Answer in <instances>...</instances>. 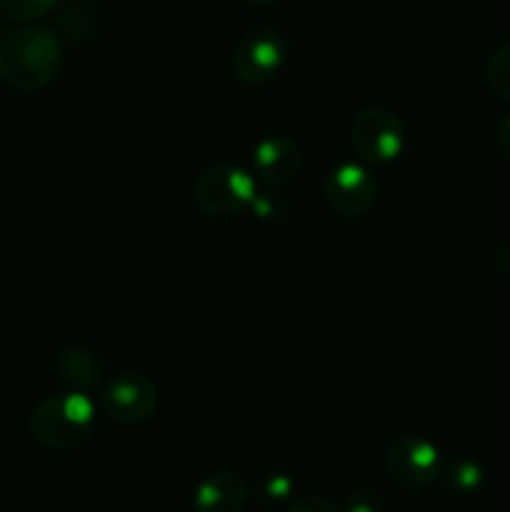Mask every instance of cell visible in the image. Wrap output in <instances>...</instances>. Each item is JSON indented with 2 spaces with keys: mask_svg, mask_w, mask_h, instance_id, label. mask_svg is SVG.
I'll list each match as a JSON object with an SVG mask.
<instances>
[{
  "mask_svg": "<svg viewBox=\"0 0 510 512\" xmlns=\"http://www.w3.org/2000/svg\"><path fill=\"white\" fill-rule=\"evenodd\" d=\"M63 45L50 30L25 25L0 40V78L15 90H40L58 75Z\"/></svg>",
  "mask_w": 510,
  "mask_h": 512,
  "instance_id": "cell-1",
  "label": "cell"
},
{
  "mask_svg": "<svg viewBox=\"0 0 510 512\" xmlns=\"http://www.w3.org/2000/svg\"><path fill=\"white\" fill-rule=\"evenodd\" d=\"M30 433L43 448L68 453L95 433V405L83 390L45 395L30 413Z\"/></svg>",
  "mask_w": 510,
  "mask_h": 512,
  "instance_id": "cell-2",
  "label": "cell"
},
{
  "mask_svg": "<svg viewBox=\"0 0 510 512\" xmlns=\"http://www.w3.org/2000/svg\"><path fill=\"white\" fill-rule=\"evenodd\" d=\"M255 195V175L230 163L213 165L195 183V200L208 215H240L255 203Z\"/></svg>",
  "mask_w": 510,
  "mask_h": 512,
  "instance_id": "cell-3",
  "label": "cell"
},
{
  "mask_svg": "<svg viewBox=\"0 0 510 512\" xmlns=\"http://www.w3.org/2000/svg\"><path fill=\"white\" fill-rule=\"evenodd\" d=\"M405 145V130L398 115L388 108H365L353 120V148L363 160L375 165L393 163Z\"/></svg>",
  "mask_w": 510,
  "mask_h": 512,
  "instance_id": "cell-4",
  "label": "cell"
},
{
  "mask_svg": "<svg viewBox=\"0 0 510 512\" xmlns=\"http://www.w3.org/2000/svg\"><path fill=\"white\" fill-rule=\"evenodd\" d=\"M385 470L390 480L403 488L420 490L433 485L443 475V460L430 440L403 435L385 450Z\"/></svg>",
  "mask_w": 510,
  "mask_h": 512,
  "instance_id": "cell-5",
  "label": "cell"
},
{
  "mask_svg": "<svg viewBox=\"0 0 510 512\" xmlns=\"http://www.w3.org/2000/svg\"><path fill=\"white\" fill-rule=\"evenodd\" d=\"M100 405L115 423L138 425L153 418L158 410V390L145 375L123 373L105 385Z\"/></svg>",
  "mask_w": 510,
  "mask_h": 512,
  "instance_id": "cell-6",
  "label": "cell"
},
{
  "mask_svg": "<svg viewBox=\"0 0 510 512\" xmlns=\"http://www.w3.org/2000/svg\"><path fill=\"white\" fill-rule=\"evenodd\" d=\"M285 43L273 30L248 33L233 53V70L243 83L260 85L273 80L285 63Z\"/></svg>",
  "mask_w": 510,
  "mask_h": 512,
  "instance_id": "cell-7",
  "label": "cell"
},
{
  "mask_svg": "<svg viewBox=\"0 0 510 512\" xmlns=\"http://www.w3.org/2000/svg\"><path fill=\"white\" fill-rule=\"evenodd\" d=\"M375 178L360 163H340L325 178V200L330 210L345 218L363 215L375 200Z\"/></svg>",
  "mask_w": 510,
  "mask_h": 512,
  "instance_id": "cell-8",
  "label": "cell"
},
{
  "mask_svg": "<svg viewBox=\"0 0 510 512\" xmlns=\"http://www.w3.org/2000/svg\"><path fill=\"white\" fill-rule=\"evenodd\" d=\"M303 155L300 148L285 135H270L260 140L253 150V175L270 188H280L298 178Z\"/></svg>",
  "mask_w": 510,
  "mask_h": 512,
  "instance_id": "cell-9",
  "label": "cell"
},
{
  "mask_svg": "<svg viewBox=\"0 0 510 512\" xmlns=\"http://www.w3.org/2000/svg\"><path fill=\"white\" fill-rule=\"evenodd\" d=\"M248 505V485L240 475L220 470L200 480L193 493L195 512H243Z\"/></svg>",
  "mask_w": 510,
  "mask_h": 512,
  "instance_id": "cell-10",
  "label": "cell"
},
{
  "mask_svg": "<svg viewBox=\"0 0 510 512\" xmlns=\"http://www.w3.org/2000/svg\"><path fill=\"white\" fill-rule=\"evenodd\" d=\"M55 370H58L63 383L73 385L75 390H83L85 393V388L98 383L100 375H103V360L95 353H88V350L70 348L58 355Z\"/></svg>",
  "mask_w": 510,
  "mask_h": 512,
  "instance_id": "cell-11",
  "label": "cell"
},
{
  "mask_svg": "<svg viewBox=\"0 0 510 512\" xmlns=\"http://www.w3.org/2000/svg\"><path fill=\"white\" fill-rule=\"evenodd\" d=\"M58 28L63 30L68 40H88L98 30V18H95V10L88 3L78 0V3H68L60 10Z\"/></svg>",
  "mask_w": 510,
  "mask_h": 512,
  "instance_id": "cell-12",
  "label": "cell"
},
{
  "mask_svg": "<svg viewBox=\"0 0 510 512\" xmlns=\"http://www.w3.org/2000/svg\"><path fill=\"white\" fill-rule=\"evenodd\" d=\"M255 500L263 508H278L293 500V480L285 473H268L255 485Z\"/></svg>",
  "mask_w": 510,
  "mask_h": 512,
  "instance_id": "cell-13",
  "label": "cell"
},
{
  "mask_svg": "<svg viewBox=\"0 0 510 512\" xmlns=\"http://www.w3.org/2000/svg\"><path fill=\"white\" fill-rule=\"evenodd\" d=\"M445 483L455 493H473L483 485V468L473 460H458L445 470Z\"/></svg>",
  "mask_w": 510,
  "mask_h": 512,
  "instance_id": "cell-14",
  "label": "cell"
},
{
  "mask_svg": "<svg viewBox=\"0 0 510 512\" xmlns=\"http://www.w3.org/2000/svg\"><path fill=\"white\" fill-rule=\"evenodd\" d=\"M488 85L498 98L510 100V45H503L490 55Z\"/></svg>",
  "mask_w": 510,
  "mask_h": 512,
  "instance_id": "cell-15",
  "label": "cell"
},
{
  "mask_svg": "<svg viewBox=\"0 0 510 512\" xmlns=\"http://www.w3.org/2000/svg\"><path fill=\"white\" fill-rule=\"evenodd\" d=\"M60 0H0V10L13 20H35L58 5Z\"/></svg>",
  "mask_w": 510,
  "mask_h": 512,
  "instance_id": "cell-16",
  "label": "cell"
},
{
  "mask_svg": "<svg viewBox=\"0 0 510 512\" xmlns=\"http://www.w3.org/2000/svg\"><path fill=\"white\" fill-rule=\"evenodd\" d=\"M343 512H383V500L373 490L360 488L345 498Z\"/></svg>",
  "mask_w": 510,
  "mask_h": 512,
  "instance_id": "cell-17",
  "label": "cell"
},
{
  "mask_svg": "<svg viewBox=\"0 0 510 512\" xmlns=\"http://www.w3.org/2000/svg\"><path fill=\"white\" fill-rule=\"evenodd\" d=\"M285 512H340L330 500L320 498V495H303V498H295L288 503Z\"/></svg>",
  "mask_w": 510,
  "mask_h": 512,
  "instance_id": "cell-18",
  "label": "cell"
},
{
  "mask_svg": "<svg viewBox=\"0 0 510 512\" xmlns=\"http://www.w3.org/2000/svg\"><path fill=\"white\" fill-rule=\"evenodd\" d=\"M500 148H503V153L508 155L510 160V113L505 115L503 123H500Z\"/></svg>",
  "mask_w": 510,
  "mask_h": 512,
  "instance_id": "cell-19",
  "label": "cell"
},
{
  "mask_svg": "<svg viewBox=\"0 0 510 512\" xmlns=\"http://www.w3.org/2000/svg\"><path fill=\"white\" fill-rule=\"evenodd\" d=\"M495 263H498V268L503 270V273H510V240L498 250V255H495Z\"/></svg>",
  "mask_w": 510,
  "mask_h": 512,
  "instance_id": "cell-20",
  "label": "cell"
},
{
  "mask_svg": "<svg viewBox=\"0 0 510 512\" xmlns=\"http://www.w3.org/2000/svg\"><path fill=\"white\" fill-rule=\"evenodd\" d=\"M248 3H255V5H268V3H273V0H248Z\"/></svg>",
  "mask_w": 510,
  "mask_h": 512,
  "instance_id": "cell-21",
  "label": "cell"
}]
</instances>
